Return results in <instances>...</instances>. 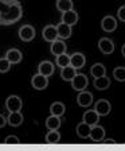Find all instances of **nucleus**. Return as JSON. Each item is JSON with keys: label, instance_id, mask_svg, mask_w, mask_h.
Segmentation results:
<instances>
[{"label": "nucleus", "instance_id": "nucleus-1", "mask_svg": "<svg viewBox=\"0 0 125 151\" xmlns=\"http://www.w3.org/2000/svg\"><path fill=\"white\" fill-rule=\"evenodd\" d=\"M22 14H23V9L22 6L19 1H15L14 4L8 7V9L6 11L1 19H0V24H4V26H8V24H14L22 18Z\"/></svg>", "mask_w": 125, "mask_h": 151}, {"label": "nucleus", "instance_id": "nucleus-2", "mask_svg": "<svg viewBox=\"0 0 125 151\" xmlns=\"http://www.w3.org/2000/svg\"><path fill=\"white\" fill-rule=\"evenodd\" d=\"M71 86H73V89L74 91H78V92H81V91H85V89L88 88V85H89V80H88V77L85 74H82V73H77V74L73 77V80L71 81Z\"/></svg>", "mask_w": 125, "mask_h": 151}, {"label": "nucleus", "instance_id": "nucleus-3", "mask_svg": "<svg viewBox=\"0 0 125 151\" xmlns=\"http://www.w3.org/2000/svg\"><path fill=\"white\" fill-rule=\"evenodd\" d=\"M35 35H36L35 28L31 24H23L22 27L19 28V38L23 42H31L35 38Z\"/></svg>", "mask_w": 125, "mask_h": 151}, {"label": "nucleus", "instance_id": "nucleus-4", "mask_svg": "<svg viewBox=\"0 0 125 151\" xmlns=\"http://www.w3.org/2000/svg\"><path fill=\"white\" fill-rule=\"evenodd\" d=\"M22 107H23V101L19 96L12 94V96L7 97L6 108L8 109V112H18V111H22Z\"/></svg>", "mask_w": 125, "mask_h": 151}, {"label": "nucleus", "instance_id": "nucleus-5", "mask_svg": "<svg viewBox=\"0 0 125 151\" xmlns=\"http://www.w3.org/2000/svg\"><path fill=\"white\" fill-rule=\"evenodd\" d=\"M89 138L91 139L96 143H100L105 139V128L100 124H94L90 127V134H89Z\"/></svg>", "mask_w": 125, "mask_h": 151}, {"label": "nucleus", "instance_id": "nucleus-6", "mask_svg": "<svg viewBox=\"0 0 125 151\" xmlns=\"http://www.w3.org/2000/svg\"><path fill=\"white\" fill-rule=\"evenodd\" d=\"M31 85L32 88L36 89V91H43V89H46L49 86V77L38 73L31 78Z\"/></svg>", "mask_w": 125, "mask_h": 151}, {"label": "nucleus", "instance_id": "nucleus-7", "mask_svg": "<svg viewBox=\"0 0 125 151\" xmlns=\"http://www.w3.org/2000/svg\"><path fill=\"white\" fill-rule=\"evenodd\" d=\"M94 111H96L100 116H106V115L110 113V111H112V104L108 100H105V99H101V100H98L97 103H96Z\"/></svg>", "mask_w": 125, "mask_h": 151}, {"label": "nucleus", "instance_id": "nucleus-8", "mask_svg": "<svg viewBox=\"0 0 125 151\" xmlns=\"http://www.w3.org/2000/svg\"><path fill=\"white\" fill-rule=\"evenodd\" d=\"M77 103H78V105H81V107H84V108L90 107L91 104H93V93L86 91V89L81 91L79 94L77 96Z\"/></svg>", "mask_w": 125, "mask_h": 151}, {"label": "nucleus", "instance_id": "nucleus-9", "mask_svg": "<svg viewBox=\"0 0 125 151\" xmlns=\"http://www.w3.org/2000/svg\"><path fill=\"white\" fill-rule=\"evenodd\" d=\"M78 12L74 11V9H70V11H66V12H62V18H61V22L65 23V24H69V26H75L78 23Z\"/></svg>", "mask_w": 125, "mask_h": 151}, {"label": "nucleus", "instance_id": "nucleus-10", "mask_svg": "<svg viewBox=\"0 0 125 151\" xmlns=\"http://www.w3.org/2000/svg\"><path fill=\"white\" fill-rule=\"evenodd\" d=\"M98 49H100V51L102 54L109 55V54H112L114 51V43L109 38H101L98 41Z\"/></svg>", "mask_w": 125, "mask_h": 151}, {"label": "nucleus", "instance_id": "nucleus-11", "mask_svg": "<svg viewBox=\"0 0 125 151\" xmlns=\"http://www.w3.org/2000/svg\"><path fill=\"white\" fill-rule=\"evenodd\" d=\"M101 27H102L104 31L113 32L117 28V20L113 18V16H110V15L104 16L102 20H101Z\"/></svg>", "mask_w": 125, "mask_h": 151}, {"label": "nucleus", "instance_id": "nucleus-12", "mask_svg": "<svg viewBox=\"0 0 125 151\" xmlns=\"http://www.w3.org/2000/svg\"><path fill=\"white\" fill-rule=\"evenodd\" d=\"M100 117L101 116L94 109H88L82 115V122H85L86 124H89V126H94V124H98Z\"/></svg>", "mask_w": 125, "mask_h": 151}, {"label": "nucleus", "instance_id": "nucleus-13", "mask_svg": "<svg viewBox=\"0 0 125 151\" xmlns=\"http://www.w3.org/2000/svg\"><path fill=\"white\" fill-rule=\"evenodd\" d=\"M42 37H43L44 41L50 42V43L56 41V39H58V32H56L55 26H53V24L46 26V27L43 28V31H42Z\"/></svg>", "mask_w": 125, "mask_h": 151}, {"label": "nucleus", "instance_id": "nucleus-14", "mask_svg": "<svg viewBox=\"0 0 125 151\" xmlns=\"http://www.w3.org/2000/svg\"><path fill=\"white\" fill-rule=\"evenodd\" d=\"M86 62V58L82 53H74L73 55H70V66H73L74 69H82Z\"/></svg>", "mask_w": 125, "mask_h": 151}, {"label": "nucleus", "instance_id": "nucleus-15", "mask_svg": "<svg viewBox=\"0 0 125 151\" xmlns=\"http://www.w3.org/2000/svg\"><path fill=\"white\" fill-rule=\"evenodd\" d=\"M6 58L9 61L11 65H15V63L22 62L23 54H22V51L19 50V49H9V50L6 53Z\"/></svg>", "mask_w": 125, "mask_h": 151}, {"label": "nucleus", "instance_id": "nucleus-16", "mask_svg": "<svg viewBox=\"0 0 125 151\" xmlns=\"http://www.w3.org/2000/svg\"><path fill=\"white\" fill-rule=\"evenodd\" d=\"M66 50H67V46H66V43L63 41H61V39H56V41L51 42L50 51H51V54H53L54 57L66 53Z\"/></svg>", "mask_w": 125, "mask_h": 151}, {"label": "nucleus", "instance_id": "nucleus-17", "mask_svg": "<svg viewBox=\"0 0 125 151\" xmlns=\"http://www.w3.org/2000/svg\"><path fill=\"white\" fill-rule=\"evenodd\" d=\"M38 73L46 77H50L54 73V63L51 61H42L38 66Z\"/></svg>", "mask_w": 125, "mask_h": 151}, {"label": "nucleus", "instance_id": "nucleus-18", "mask_svg": "<svg viewBox=\"0 0 125 151\" xmlns=\"http://www.w3.org/2000/svg\"><path fill=\"white\" fill-rule=\"evenodd\" d=\"M24 117H23L22 112L18 111V112H9L8 117H7V124H9L11 127H19L23 123Z\"/></svg>", "mask_w": 125, "mask_h": 151}, {"label": "nucleus", "instance_id": "nucleus-19", "mask_svg": "<svg viewBox=\"0 0 125 151\" xmlns=\"http://www.w3.org/2000/svg\"><path fill=\"white\" fill-rule=\"evenodd\" d=\"M56 32H58V38H62V39H67V38L71 37V26L65 24V23H58L55 26Z\"/></svg>", "mask_w": 125, "mask_h": 151}, {"label": "nucleus", "instance_id": "nucleus-20", "mask_svg": "<svg viewBox=\"0 0 125 151\" xmlns=\"http://www.w3.org/2000/svg\"><path fill=\"white\" fill-rule=\"evenodd\" d=\"M94 88L97 89V91H105L110 86V78L106 77V76H102V77H97V78H94Z\"/></svg>", "mask_w": 125, "mask_h": 151}, {"label": "nucleus", "instance_id": "nucleus-21", "mask_svg": "<svg viewBox=\"0 0 125 151\" xmlns=\"http://www.w3.org/2000/svg\"><path fill=\"white\" fill-rule=\"evenodd\" d=\"M65 111H66V107L65 104L61 103V101H55V103H53L50 105V113L51 115H54V116H63L65 115Z\"/></svg>", "mask_w": 125, "mask_h": 151}, {"label": "nucleus", "instance_id": "nucleus-22", "mask_svg": "<svg viewBox=\"0 0 125 151\" xmlns=\"http://www.w3.org/2000/svg\"><path fill=\"white\" fill-rule=\"evenodd\" d=\"M75 74H77V69H74V68L70 65H67L61 69V78H62L63 81H71Z\"/></svg>", "mask_w": 125, "mask_h": 151}, {"label": "nucleus", "instance_id": "nucleus-23", "mask_svg": "<svg viewBox=\"0 0 125 151\" xmlns=\"http://www.w3.org/2000/svg\"><path fill=\"white\" fill-rule=\"evenodd\" d=\"M90 127L89 124H86L85 122H81L77 126V128H75V131H77V135L79 136V138L82 139H88L89 138V134H90Z\"/></svg>", "mask_w": 125, "mask_h": 151}, {"label": "nucleus", "instance_id": "nucleus-24", "mask_svg": "<svg viewBox=\"0 0 125 151\" xmlns=\"http://www.w3.org/2000/svg\"><path fill=\"white\" fill-rule=\"evenodd\" d=\"M61 127V117L50 115L46 119V128L47 129H58Z\"/></svg>", "mask_w": 125, "mask_h": 151}, {"label": "nucleus", "instance_id": "nucleus-25", "mask_svg": "<svg viewBox=\"0 0 125 151\" xmlns=\"http://www.w3.org/2000/svg\"><path fill=\"white\" fill-rule=\"evenodd\" d=\"M90 74L93 76L94 78H97V77H102V76L106 74V69H105V66L102 63H94L91 66L90 69Z\"/></svg>", "mask_w": 125, "mask_h": 151}, {"label": "nucleus", "instance_id": "nucleus-26", "mask_svg": "<svg viewBox=\"0 0 125 151\" xmlns=\"http://www.w3.org/2000/svg\"><path fill=\"white\" fill-rule=\"evenodd\" d=\"M61 140V134L58 132V129H50L46 135V142L49 145H55V143H59Z\"/></svg>", "mask_w": 125, "mask_h": 151}, {"label": "nucleus", "instance_id": "nucleus-27", "mask_svg": "<svg viewBox=\"0 0 125 151\" xmlns=\"http://www.w3.org/2000/svg\"><path fill=\"white\" fill-rule=\"evenodd\" d=\"M55 7L61 12H66V11L73 9V1L71 0H56Z\"/></svg>", "mask_w": 125, "mask_h": 151}, {"label": "nucleus", "instance_id": "nucleus-28", "mask_svg": "<svg viewBox=\"0 0 125 151\" xmlns=\"http://www.w3.org/2000/svg\"><path fill=\"white\" fill-rule=\"evenodd\" d=\"M55 63H56V66H59L61 69L65 68V66H67V65H70V55H67L66 53L56 55L55 57Z\"/></svg>", "mask_w": 125, "mask_h": 151}, {"label": "nucleus", "instance_id": "nucleus-29", "mask_svg": "<svg viewBox=\"0 0 125 151\" xmlns=\"http://www.w3.org/2000/svg\"><path fill=\"white\" fill-rule=\"evenodd\" d=\"M113 76H114V78L117 81H125V68L124 66H119L116 69L113 70Z\"/></svg>", "mask_w": 125, "mask_h": 151}, {"label": "nucleus", "instance_id": "nucleus-30", "mask_svg": "<svg viewBox=\"0 0 125 151\" xmlns=\"http://www.w3.org/2000/svg\"><path fill=\"white\" fill-rule=\"evenodd\" d=\"M15 1H18V0H0V19H1V16L6 14L8 7L11 6V4H14Z\"/></svg>", "mask_w": 125, "mask_h": 151}, {"label": "nucleus", "instance_id": "nucleus-31", "mask_svg": "<svg viewBox=\"0 0 125 151\" xmlns=\"http://www.w3.org/2000/svg\"><path fill=\"white\" fill-rule=\"evenodd\" d=\"M11 69V63L7 60L6 57L4 58H0V73H7Z\"/></svg>", "mask_w": 125, "mask_h": 151}, {"label": "nucleus", "instance_id": "nucleus-32", "mask_svg": "<svg viewBox=\"0 0 125 151\" xmlns=\"http://www.w3.org/2000/svg\"><path fill=\"white\" fill-rule=\"evenodd\" d=\"M4 143H6V145H19L20 140H19V138L15 135H8L4 139Z\"/></svg>", "mask_w": 125, "mask_h": 151}, {"label": "nucleus", "instance_id": "nucleus-33", "mask_svg": "<svg viewBox=\"0 0 125 151\" xmlns=\"http://www.w3.org/2000/svg\"><path fill=\"white\" fill-rule=\"evenodd\" d=\"M117 16H119L120 22H125V6H121L117 11Z\"/></svg>", "mask_w": 125, "mask_h": 151}, {"label": "nucleus", "instance_id": "nucleus-34", "mask_svg": "<svg viewBox=\"0 0 125 151\" xmlns=\"http://www.w3.org/2000/svg\"><path fill=\"white\" fill-rule=\"evenodd\" d=\"M6 124H7V117H4L3 115L0 113V128H3Z\"/></svg>", "mask_w": 125, "mask_h": 151}, {"label": "nucleus", "instance_id": "nucleus-35", "mask_svg": "<svg viewBox=\"0 0 125 151\" xmlns=\"http://www.w3.org/2000/svg\"><path fill=\"white\" fill-rule=\"evenodd\" d=\"M102 142H105V143H116L113 139H106V140H102Z\"/></svg>", "mask_w": 125, "mask_h": 151}, {"label": "nucleus", "instance_id": "nucleus-36", "mask_svg": "<svg viewBox=\"0 0 125 151\" xmlns=\"http://www.w3.org/2000/svg\"><path fill=\"white\" fill-rule=\"evenodd\" d=\"M121 51H122V55H125V46H122V50Z\"/></svg>", "mask_w": 125, "mask_h": 151}]
</instances>
